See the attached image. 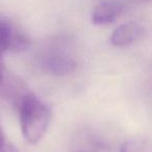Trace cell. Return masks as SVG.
I'll return each instance as SVG.
<instances>
[{
  "label": "cell",
  "instance_id": "1",
  "mask_svg": "<svg viewBox=\"0 0 152 152\" xmlns=\"http://www.w3.org/2000/svg\"><path fill=\"white\" fill-rule=\"evenodd\" d=\"M19 116L24 139L30 144H38L46 134L50 123L48 106L34 94H25L20 101Z\"/></svg>",
  "mask_w": 152,
  "mask_h": 152
},
{
  "label": "cell",
  "instance_id": "2",
  "mask_svg": "<svg viewBox=\"0 0 152 152\" xmlns=\"http://www.w3.org/2000/svg\"><path fill=\"white\" fill-rule=\"evenodd\" d=\"M125 10V4L119 0H101L92 12V23L107 25L115 22Z\"/></svg>",
  "mask_w": 152,
  "mask_h": 152
},
{
  "label": "cell",
  "instance_id": "3",
  "mask_svg": "<svg viewBox=\"0 0 152 152\" xmlns=\"http://www.w3.org/2000/svg\"><path fill=\"white\" fill-rule=\"evenodd\" d=\"M145 34V27L137 22H127L113 31L110 43L116 47H125L142 39Z\"/></svg>",
  "mask_w": 152,
  "mask_h": 152
},
{
  "label": "cell",
  "instance_id": "4",
  "mask_svg": "<svg viewBox=\"0 0 152 152\" xmlns=\"http://www.w3.org/2000/svg\"><path fill=\"white\" fill-rule=\"evenodd\" d=\"M44 68L46 71L53 75H66L70 72L74 71L76 68V63L72 58L63 55L49 57L45 61Z\"/></svg>",
  "mask_w": 152,
  "mask_h": 152
},
{
  "label": "cell",
  "instance_id": "5",
  "mask_svg": "<svg viewBox=\"0 0 152 152\" xmlns=\"http://www.w3.org/2000/svg\"><path fill=\"white\" fill-rule=\"evenodd\" d=\"M17 31L13 29L12 25L7 21L0 20V85L2 83L3 74L1 66V57L7 50H11L14 38Z\"/></svg>",
  "mask_w": 152,
  "mask_h": 152
},
{
  "label": "cell",
  "instance_id": "6",
  "mask_svg": "<svg viewBox=\"0 0 152 152\" xmlns=\"http://www.w3.org/2000/svg\"><path fill=\"white\" fill-rule=\"evenodd\" d=\"M120 152H152L151 143L147 139H131L123 144Z\"/></svg>",
  "mask_w": 152,
  "mask_h": 152
},
{
  "label": "cell",
  "instance_id": "7",
  "mask_svg": "<svg viewBox=\"0 0 152 152\" xmlns=\"http://www.w3.org/2000/svg\"><path fill=\"white\" fill-rule=\"evenodd\" d=\"M0 152H19V150H18L11 142H9L7 140L5 143L0 147Z\"/></svg>",
  "mask_w": 152,
  "mask_h": 152
},
{
  "label": "cell",
  "instance_id": "8",
  "mask_svg": "<svg viewBox=\"0 0 152 152\" xmlns=\"http://www.w3.org/2000/svg\"><path fill=\"white\" fill-rule=\"evenodd\" d=\"M5 141H7V137H5V134L3 132L2 127L0 126V147L5 143Z\"/></svg>",
  "mask_w": 152,
  "mask_h": 152
},
{
  "label": "cell",
  "instance_id": "9",
  "mask_svg": "<svg viewBox=\"0 0 152 152\" xmlns=\"http://www.w3.org/2000/svg\"><path fill=\"white\" fill-rule=\"evenodd\" d=\"M83 152H85V151H83Z\"/></svg>",
  "mask_w": 152,
  "mask_h": 152
}]
</instances>
